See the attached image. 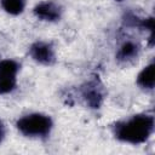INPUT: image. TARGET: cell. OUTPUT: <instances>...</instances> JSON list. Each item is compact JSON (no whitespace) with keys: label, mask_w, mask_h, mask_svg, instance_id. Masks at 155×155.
<instances>
[{"label":"cell","mask_w":155,"mask_h":155,"mask_svg":"<svg viewBox=\"0 0 155 155\" xmlns=\"http://www.w3.org/2000/svg\"><path fill=\"white\" fill-rule=\"evenodd\" d=\"M154 131V117L147 114L134 115L126 121L116 122L114 126V134L117 139L131 143H144Z\"/></svg>","instance_id":"6da1fadb"},{"label":"cell","mask_w":155,"mask_h":155,"mask_svg":"<svg viewBox=\"0 0 155 155\" xmlns=\"http://www.w3.org/2000/svg\"><path fill=\"white\" fill-rule=\"evenodd\" d=\"M19 132L28 137H45L52 128V120L50 116L34 113L21 117L17 121Z\"/></svg>","instance_id":"7a4b0ae2"},{"label":"cell","mask_w":155,"mask_h":155,"mask_svg":"<svg viewBox=\"0 0 155 155\" xmlns=\"http://www.w3.org/2000/svg\"><path fill=\"white\" fill-rule=\"evenodd\" d=\"M29 54L34 61L45 65H50L56 61L54 51L51 44L42 42V41L34 42L29 48Z\"/></svg>","instance_id":"3957f363"},{"label":"cell","mask_w":155,"mask_h":155,"mask_svg":"<svg viewBox=\"0 0 155 155\" xmlns=\"http://www.w3.org/2000/svg\"><path fill=\"white\" fill-rule=\"evenodd\" d=\"M82 96L91 108H99L103 102V88L99 80L88 81L82 88Z\"/></svg>","instance_id":"277c9868"},{"label":"cell","mask_w":155,"mask_h":155,"mask_svg":"<svg viewBox=\"0 0 155 155\" xmlns=\"http://www.w3.org/2000/svg\"><path fill=\"white\" fill-rule=\"evenodd\" d=\"M34 15L41 21H57L61 18L62 8L53 1H42L34 7Z\"/></svg>","instance_id":"5b68a950"},{"label":"cell","mask_w":155,"mask_h":155,"mask_svg":"<svg viewBox=\"0 0 155 155\" xmlns=\"http://www.w3.org/2000/svg\"><path fill=\"white\" fill-rule=\"evenodd\" d=\"M137 84L142 88L151 90L154 87V64L147 65L137 76Z\"/></svg>","instance_id":"8992f818"},{"label":"cell","mask_w":155,"mask_h":155,"mask_svg":"<svg viewBox=\"0 0 155 155\" xmlns=\"http://www.w3.org/2000/svg\"><path fill=\"white\" fill-rule=\"evenodd\" d=\"M138 51H139V47L136 42L128 40V41H125L119 52H117V59L119 61H130V59H133L134 57H137L138 54Z\"/></svg>","instance_id":"52a82bcc"},{"label":"cell","mask_w":155,"mask_h":155,"mask_svg":"<svg viewBox=\"0 0 155 155\" xmlns=\"http://www.w3.org/2000/svg\"><path fill=\"white\" fill-rule=\"evenodd\" d=\"M18 69H19V64L13 59H2V61H0V75L16 76Z\"/></svg>","instance_id":"ba28073f"},{"label":"cell","mask_w":155,"mask_h":155,"mask_svg":"<svg viewBox=\"0 0 155 155\" xmlns=\"http://www.w3.org/2000/svg\"><path fill=\"white\" fill-rule=\"evenodd\" d=\"M1 6L10 15H19L24 8V0H1Z\"/></svg>","instance_id":"9c48e42d"},{"label":"cell","mask_w":155,"mask_h":155,"mask_svg":"<svg viewBox=\"0 0 155 155\" xmlns=\"http://www.w3.org/2000/svg\"><path fill=\"white\" fill-rule=\"evenodd\" d=\"M16 87V76L0 75V93H8Z\"/></svg>","instance_id":"30bf717a"},{"label":"cell","mask_w":155,"mask_h":155,"mask_svg":"<svg viewBox=\"0 0 155 155\" xmlns=\"http://www.w3.org/2000/svg\"><path fill=\"white\" fill-rule=\"evenodd\" d=\"M4 137H5V127H4V124L0 121V143L2 142Z\"/></svg>","instance_id":"8fae6325"},{"label":"cell","mask_w":155,"mask_h":155,"mask_svg":"<svg viewBox=\"0 0 155 155\" xmlns=\"http://www.w3.org/2000/svg\"><path fill=\"white\" fill-rule=\"evenodd\" d=\"M116 1H124V0H116Z\"/></svg>","instance_id":"7c38bea8"}]
</instances>
